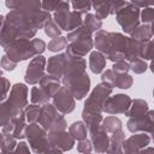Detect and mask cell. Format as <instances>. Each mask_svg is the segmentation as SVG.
<instances>
[{
    "instance_id": "cell-8",
    "label": "cell",
    "mask_w": 154,
    "mask_h": 154,
    "mask_svg": "<svg viewBox=\"0 0 154 154\" xmlns=\"http://www.w3.org/2000/svg\"><path fill=\"white\" fill-rule=\"evenodd\" d=\"M45 58L43 57H36L28 66L26 73H25V81L30 84H35L43 77V70H45Z\"/></svg>"
},
{
    "instance_id": "cell-11",
    "label": "cell",
    "mask_w": 154,
    "mask_h": 154,
    "mask_svg": "<svg viewBox=\"0 0 154 154\" xmlns=\"http://www.w3.org/2000/svg\"><path fill=\"white\" fill-rule=\"evenodd\" d=\"M67 55L65 54H59V55H55V57H52L49 60H48V72H49V76H53V77H61L63 73H64V69H65V65H66V61H67Z\"/></svg>"
},
{
    "instance_id": "cell-16",
    "label": "cell",
    "mask_w": 154,
    "mask_h": 154,
    "mask_svg": "<svg viewBox=\"0 0 154 154\" xmlns=\"http://www.w3.org/2000/svg\"><path fill=\"white\" fill-rule=\"evenodd\" d=\"M84 28H87L90 32L96 31L101 28V20L93 14H87L84 18Z\"/></svg>"
},
{
    "instance_id": "cell-18",
    "label": "cell",
    "mask_w": 154,
    "mask_h": 154,
    "mask_svg": "<svg viewBox=\"0 0 154 154\" xmlns=\"http://www.w3.org/2000/svg\"><path fill=\"white\" fill-rule=\"evenodd\" d=\"M40 112H41V108L38 106H35V105H31L26 108V112H25V116H26V120L30 122V123H34V122H37L38 118H40Z\"/></svg>"
},
{
    "instance_id": "cell-15",
    "label": "cell",
    "mask_w": 154,
    "mask_h": 154,
    "mask_svg": "<svg viewBox=\"0 0 154 154\" xmlns=\"http://www.w3.org/2000/svg\"><path fill=\"white\" fill-rule=\"evenodd\" d=\"M70 135L77 140H84L87 137V128L82 122H76L70 128Z\"/></svg>"
},
{
    "instance_id": "cell-22",
    "label": "cell",
    "mask_w": 154,
    "mask_h": 154,
    "mask_svg": "<svg viewBox=\"0 0 154 154\" xmlns=\"http://www.w3.org/2000/svg\"><path fill=\"white\" fill-rule=\"evenodd\" d=\"M78 152L79 153H83V154H89L90 150H91V146H90V142L88 140H82L77 147Z\"/></svg>"
},
{
    "instance_id": "cell-20",
    "label": "cell",
    "mask_w": 154,
    "mask_h": 154,
    "mask_svg": "<svg viewBox=\"0 0 154 154\" xmlns=\"http://www.w3.org/2000/svg\"><path fill=\"white\" fill-rule=\"evenodd\" d=\"M72 6L77 12L81 13V12H88L91 7V4L87 1H77V2H72Z\"/></svg>"
},
{
    "instance_id": "cell-13",
    "label": "cell",
    "mask_w": 154,
    "mask_h": 154,
    "mask_svg": "<svg viewBox=\"0 0 154 154\" xmlns=\"http://www.w3.org/2000/svg\"><path fill=\"white\" fill-rule=\"evenodd\" d=\"M147 143H149V137L146 135H135L132 137H130L126 142H124V152L126 154H131L134 152V149L136 150L137 148H142L144 147Z\"/></svg>"
},
{
    "instance_id": "cell-7",
    "label": "cell",
    "mask_w": 154,
    "mask_h": 154,
    "mask_svg": "<svg viewBox=\"0 0 154 154\" xmlns=\"http://www.w3.org/2000/svg\"><path fill=\"white\" fill-rule=\"evenodd\" d=\"M53 102H54L55 108L60 111L61 113H70L75 108V101L72 99V95L65 87L60 88L55 93L53 97Z\"/></svg>"
},
{
    "instance_id": "cell-19",
    "label": "cell",
    "mask_w": 154,
    "mask_h": 154,
    "mask_svg": "<svg viewBox=\"0 0 154 154\" xmlns=\"http://www.w3.org/2000/svg\"><path fill=\"white\" fill-rule=\"evenodd\" d=\"M46 34L49 36V37H58V35L60 34V31H61V29L57 25V23L55 22H53L51 18H48L47 19V24H46Z\"/></svg>"
},
{
    "instance_id": "cell-12",
    "label": "cell",
    "mask_w": 154,
    "mask_h": 154,
    "mask_svg": "<svg viewBox=\"0 0 154 154\" xmlns=\"http://www.w3.org/2000/svg\"><path fill=\"white\" fill-rule=\"evenodd\" d=\"M91 140L94 143V149L97 153H103L108 148V136L107 131L102 128H97L94 132H91Z\"/></svg>"
},
{
    "instance_id": "cell-14",
    "label": "cell",
    "mask_w": 154,
    "mask_h": 154,
    "mask_svg": "<svg viewBox=\"0 0 154 154\" xmlns=\"http://www.w3.org/2000/svg\"><path fill=\"white\" fill-rule=\"evenodd\" d=\"M106 60L105 57L100 53V52H93L90 54V59H89V66L91 69V71L94 73H100L103 67H105Z\"/></svg>"
},
{
    "instance_id": "cell-23",
    "label": "cell",
    "mask_w": 154,
    "mask_h": 154,
    "mask_svg": "<svg viewBox=\"0 0 154 154\" xmlns=\"http://www.w3.org/2000/svg\"><path fill=\"white\" fill-rule=\"evenodd\" d=\"M60 1H54V2H51V1H46V2H41V6L43 10L46 11H52V10H55L58 6H59Z\"/></svg>"
},
{
    "instance_id": "cell-3",
    "label": "cell",
    "mask_w": 154,
    "mask_h": 154,
    "mask_svg": "<svg viewBox=\"0 0 154 154\" xmlns=\"http://www.w3.org/2000/svg\"><path fill=\"white\" fill-rule=\"evenodd\" d=\"M38 120H40V124L46 130L64 131L66 129V123H65L63 116H60L55 111V108L52 105H48V103H46L41 108Z\"/></svg>"
},
{
    "instance_id": "cell-24",
    "label": "cell",
    "mask_w": 154,
    "mask_h": 154,
    "mask_svg": "<svg viewBox=\"0 0 154 154\" xmlns=\"http://www.w3.org/2000/svg\"><path fill=\"white\" fill-rule=\"evenodd\" d=\"M1 65H2V67H5L6 70H13V69L16 67V64L12 63L6 55L2 58V60H1Z\"/></svg>"
},
{
    "instance_id": "cell-26",
    "label": "cell",
    "mask_w": 154,
    "mask_h": 154,
    "mask_svg": "<svg viewBox=\"0 0 154 154\" xmlns=\"http://www.w3.org/2000/svg\"><path fill=\"white\" fill-rule=\"evenodd\" d=\"M45 154H61V153H60V152H59L58 149H55V148H54V149H51V150H47V152H46Z\"/></svg>"
},
{
    "instance_id": "cell-9",
    "label": "cell",
    "mask_w": 154,
    "mask_h": 154,
    "mask_svg": "<svg viewBox=\"0 0 154 154\" xmlns=\"http://www.w3.org/2000/svg\"><path fill=\"white\" fill-rule=\"evenodd\" d=\"M89 84H90V81H89V76L84 72L83 75H81L79 77H77L76 79H73L67 87H65L70 94L76 97L77 100L82 99L89 90Z\"/></svg>"
},
{
    "instance_id": "cell-5",
    "label": "cell",
    "mask_w": 154,
    "mask_h": 154,
    "mask_svg": "<svg viewBox=\"0 0 154 154\" xmlns=\"http://www.w3.org/2000/svg\"><path fill=\"white\" fill-rule=\"evenodd\" d=\"M117 20L126 32H132L138 23V8L134 7L132 2H125L117 12Z\"/></svg>"
},
{
    "instance_id": "cell-10",
    "label": "cell",
    "mask_w": 154,
    "mask_h": 154,
    "mask_svg": "<svg viewBox=\"0 0 154 154\" xmlns=\"http://www.w3.org/2000/svg\"><path fill=\"white\" fill-rule=\"evenodd\" d=\"M48 142L51 147H54L55 149L59 148L61 150H70L73 147V138L70 136V134H66L64 131H52L48 135Z\"/></svg>"
},
{
    "instance_id": "cell-25",
    "label": "cell",
    "mask_w": 154,
    "mask_h": 154,
    "mask_svg": "<svg viewBox=\"0 0 154 154\" xmlns=\"http://www.w3.org/2000/svg\"><path fill=\"white\" fill-rule=\"evenodd\" d=\"M152 18H153V8H146L143 12H142V20L143 22H152Z\"/></svg>"
},
{
    "instance_id": "cell-21",
    "label": "cell",
    "mask_w": 154,
    "mask_h": 154,
    "mask_svg": "<svg viewBox=\"0 0 154 154\" xmlns=\"http://www.w3.org/2000/svg\"><path fill=\"white\" fill-rule=\"evenodd\" d=\"M8 90H10V83H8V81L6 78L0 77V101L6 97Z\"/></svg>"
},
{
    "instance_id": "cell-28",
    "label": "cell",
    "mask_w": 154,
    "mask_h": 154,
    "mask_svg": "<svg viewBox=\"0 0 154 154\" xmlns=\"http://www.w3.org/2000/svg\"><path fill=\"white\" fill-rule=\"evenodd\" d=\"M2 22H4V17H2V16H0V26H1Z\"/></svg>"
},
{
    "instance_id": "cell-4",
    "label": "cell",
    "mask_w": 154,
    "mask_h": 154,
    "mask_svg": "<svg viewBox=\"0 0 154 154\" xmlns=\"http://www.w3.org/2000/svg\"><path fill=\"white\" fill-rule=\"evenodd\" d=\"M30 142V147L31 149L36 153V154H41V153H46L49 149V142H48V136L46 135L45 130L40 129L38 125L36 124H31L25 129L24 132Z\"/></svg>"
},
{
    "instance_id": "cell-27",
    "label": "cell",
    "mask_w": 154,
    "mask_h": 154,
    "mask_svg": "<svg viewBox=\"0 0 154 154\" xmlns=\"http://www.w3.org/2000/svg\"><path fill=\"white\" fill-rule=\"evenodd\" d=\"M2 141H4V137H2V135L0 134V148H1V146H2Z\"/></svg>"
},
{
    "instance_id": "cell-6",
    "label": "cell",
    "mask_w": 154,
    "mask_h": 154,
    "mask_svg": "<svg viewBox=\"0 0 154 154\" xmlns=\"http://www.w3.org/2000/svg\"><path fill=\"white\" fill-rule=\"evenodd\" d=\"M130 99L128 95L118 94L112 97H107L103 103V109L108 113H125L130 106Z\"/></svg>"
},
{
    "instance_id": "cell-17",
    "label": "cell",
    "mask_w": 154,
    "mask_h": 154,
    "mask_svg": "<svg viewBox=\"0 0 154 154\" xmlns=\"http://www.w3.org/2000/svg\"><path fill=\"white\" fill-rule=\"evenodd\" d=\"M67 46V40L66 37H55L48 43V49L52 52H58Z\"/></svg>"
},
{
    "instance_id": "cell-1",
    "label": "cell",
    "mask_w": 154,
    "mask_h": 154,
    "mask_svg": "<svg viewBox=\"0 0 154 154\" xmlns=\"http://www.w3.org/2000/svg\"><path fill=\"white\" fill-rule=\"evenodd\" d=\"M45 47H46V45L42 40L35 38L32 41H28L25 38H20V40L13 41L5 49L7 52L6 57L12 63L17 64V61H19V60H25L28 58L34 57L35 54L42 53Z\"/></svg>"
},
{
    "instance_id": "cell-2",
    "label": "cell",
    "mask_w": 154,
    "mask_h": 154,
    "mask_svg": "<svg viewBox=\"0 0 154 154\" xmlns=\"http://www.w3.org/2000/svg\"><path fill=\"white\" fill-rule=\"evenodd\" d=\"M54 20L60 29H64L67 31V30L76 29L82 23V17H81V13L77 11H73V12L69 11V2L60 1L59 6L55 8Z\"/></svg>"
}]
</instances>
